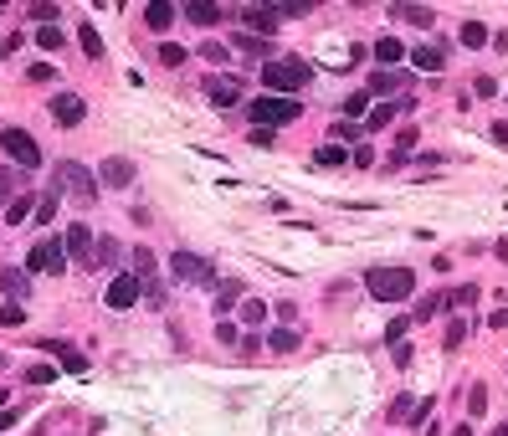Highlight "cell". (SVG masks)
<instances>
[{"mask_svg":"<svg viewBox=\"0 0 508 436\" xmlns=\"http://www.w3.org/2000/svg\"><path fill=\"white\" fill-rule=\"evenodd\" d=\"M98 180H103V185H114V190H123V185H134V164H128L123 155H114V160H103Z\"/></svg>","mask_w":508,"mask_h":436,"instance_id":"obj_11","label":"cell"},{"mask_svg":"<svg viewBox=\"0 0 508 436\" xmlns=\"http://www.w3.org/2000/svg\"><path fill=\"white\" fill-rule=\"evenodd\" d=\"M401 57H406V47H401L395 36H380V41H375V62H401Z\"/></svg>","mask_w":508,"mask_h":436,"instance_id":"obj_26","label":"cell"},{"mask_svg":"<svg viewBox=\"0 0 508 436\" xmlns=\"http://www.w3.org/2000/svg\"><path fill=\"white\" fill-rule=\"evenodd\" d=\"M6 401H11V390H0V410H6Z\"/></svg>","mask_w":508,"mask_h":436,"instance_id":"obj_53","label":"cell"},{"mask_svg":"<svg viewBox=\"0 0 508 436\" xmlns=\"http://www.w3.org/2000/svg\"><path fill=\"white\" fill-rule=\"evenodd\" d=\"M26 216H31V190H21L16 201L6 206V221H11V226H21V221H26Z\"/></svg>","mask_w":508,"mask_h":436,"instance_id":"obj_27","label":"cell"},{"mask_svg":"<svg viewBox=\"0 0 508 436\" xmlns=\"http://www.w3.org/2000/svg\"><path fill=\"white\" fill-rule=\"evenodd\" d=\"M170 272L180 282H216V262H206L201 252H175L170 257Z\"/></svg>","mask_w":508,"mask_h":436,"instance_id":"obj_6","label":"cell"},{"mask_svg":"<svg viewBox=\"0 0 508 436\" xmlns=\"http://www.w3.org/2000/svg\"><path fill=\"white\" fill-rule=\"evenodd\" d=\"M21 190H26V180H21V174H11V169H0V206H11Z\"/></svg>","mask_w":508,"mask_h":436,"instance_id":"obj_25","label":"cell"},{"mask_svg":"<svg viewBox=\"0 0 508 436\" xmlns=\"http://www.w3.org/2000/svg\"><path fill=\"white\" fill-rule=\"evenodd\" d=\"M57 206H62V195H41V201H36V221H41V226H52Z\"/></svg>","mask_w":508,"mask_h":436,"instance_id":"obj_32","label":"cell"},{"mask_svg":"<svg viewBox=\"0 0 508 436\" xmlns=\"http://www.w3.org/2000/svg\"><path fill=\"white\" fill-rule=\"evenodd\" d=\"M447 303H452V293H426V298H421V308H416L411 318H416V323H426V318H436L441 308H447Z\"/></svg>","mask_w":508,"mask_h":436,"instance_id":"obj_21","label":"cell"},{"mask_svg":"<svg viewBox=\"0 0 508 436\" xmlns=\"http://www.w3.org/2000/svg\"><path fill=\"white\" fill-rule=\"evenodd\" d=\"M170 21H175V6H165V0L144 6V26H149V31H170Z\"/></svg>","mask_w":508,"mask_h":436,"instance_id":"obj_20","label":"cell"},{"mask_svg":"<svg viewBox=\"0 0 508 436\" xmlns=\"http://www.w3.org/2000/svg\"><path fill=\"white\" fill-rule=\"evenodd\" d=\"M82 52L93 57V62L103 57V36H98V26H82Z\"/></svg>","mask_w":508,"mask_h":436,"instance_id":"obj_33","label":"cell"},{"mask_svg":"<svg viewBox=\"0 0 508 436\" xmlns=\"http://www.w3.org/2000/svg\"><path fill=\"white\" fill-rule=\"evenodd\" d=\"M411 416H416V401L411 396H401V401L390 406V421H411Z\"/></svg>","mask_w":508,"mask_h":436,"instance_id":"obj_39","label":"cell"},{"mask_svg":"<svg viewBox=\"0 0 508 436\" xmlns=\"http://www.w3.org/2000/svg\"><path fill=\"white\" fill-rule=\"evenodd\" d=\"M314 164H324V169H334V164H349V149H344V144H324L319 155H314Z\"/></svg>","mask_w":508,"mask_h":436,"instance_id":"obj_24","label":"cell"},{"mask_svg":"<svg viewBox=\"0 0 508 436\" xmlns=\"http://www.w3.org/2000/svg\"><path fill=\"white\" fill-rule=\"evenodd\" d=\"M67 262H77V267H93V231H87L82 221L67 226Z\"/></svg>","mask_w":508,"mask_h":436,"instance_id":"obj_10","label":"cell"},{"mask_svg":"<svg viewBox=\"0 0 508 436\" xmlns=\"http://www.w3.org/2000/svg\"><path fill=\"white\" fill-rule=\"evenodd\" d=\"M452 436H473V426H468V421H462V426H457V431H452Z\"/></svg>","mask_w":508,"mask_h":436,"instance_id":"obj_52","label":"cell"},{"mask_svg":"<svg viewBox=\"0 0 508 436\" xmlns=\"http://www.w3.org/2000/svg\"><path fill=\"white\" fill-rule=\"evenodd\" d=\"M339 113H344V118H370V93H349Z\"/></svg>","mask_w":508,"mask_h":436,"instance_id":"obj_29","label":"cell"},{"mask_svg":"<svg viewBox=\"0 0 508 436\" xmlns=\"http://www.w3.org/2000/svg\"><path fill=\"white\" fill-rule=\"evenodd\" d=\"M370 128H385V123H395V108L390 103H380V108H370V118H365Z\"/></svg>","mask_w":508,"mask_h":436,"instance_id":"obj_36","label":"cell"},{"mask_svg":"<svg viewBox=\"0 0 508 436\" xmlns=\"http://www.w3.org/2000/svg\"><path fill=\"white\" fill-rule=\"evenodd\" d=\"M314 77V67H308V62H298V57H282V62H267V67H262V82L272 87V93H298V87Z\"/></svg>","mask_w":508,"mask_h":436,"instance_id":"obj_3","label":"cell"},{"mask_svg":"<svg viewBox=\"0 0 508 436\" xmlns=\"http://www.w3.org/2000/svg\"><path fill=\"white\" fill-rule=\"evenodd\" d=\"M395 16L411 21V26H431V6H395Z\"/></svg>","mask_w":508,"mask_h":436,"instance_id":"obj_30","label":"cell"},{"mask_svg":"<svg viewBox=\"0 0 508 436\" xmlns=\"http://www.w3.org/2000/svg\"><path fill=\"white\" fill-rule=\"evenodd\" d=\"M128 272H134L139 282H154L160 272H154V252L149 247H134V257H128Z\"/></svg>","mask_w":508,"mask_h":436,"instance_id":"obj_18","label":"cell"},{"mask_svg":"<svg viewBox=\"0 0 508 436\" xmlns=\"http://www.w3.org/2000/svg\"><path fill=\"white\" fill-rule=\"evenodd\" d=\"M236 313H241V323H247V329H257V323L267 318V303H262V298H241Z\"/></svg>","mask_w":508,"mask_h":436,"instance_id":"obj_22","label":"cell"},{"mask_svg":"<svg viewBox=\"0 0 508 436\" xmlns=\"http://www.w3.org/2000/svg\"><path fill=\"white\" fill-rule=\"evenodd\" d=\"M31 16H36V21H57V6H47V0H36V6H31Z\"/></svg>","mask_w":508,"mask_h":436,"instance_id":"obj_45","label":"cell"},{"mask_svg":"<svg viewBox=\"0 0 508 436\" xmlns=\"http://www.w3.org/2000/svg\"><path fill=\"white\" fill-rule=\"evenodd\" d=\"M52 354L62 359V369H67V375H87V354H82V349H72V344H52Z\"/></svg>","mask_w":508,"mask_h":436,"instance_id":"obj_17","label":"cell"},{"mask_svg":"<svg viewBox=\"0 0 508 436\" xmlns=\"http://www.w3.org/2000/svg\"><path fill=\"white\" fill-rule=\"evenodd\" d=\"M406 57H411V67H416V72H436L441 62H447V52H441L436 41H426V47H421V41H416V47H411Z\"/></svg>","mask_w":508,"mask_h":436,"instance_id":"obj_13","label":"cell"},{"mask_svg":"<svg viewBox=\"0 0 508 436\" xmlns=\"http://www.w3.org/2000/svg\"><path fill=\"white\" fill-rule=\"evenodd\" d=\"M493 436H508V426H498V431H493Z\"/></svg>","mask_w":508,"mask_h":436,"instance_id":"obj_54","label":"cell"},{"mask_svg":"<svg viewBox=\"0 0 508 436\" xmlns=\"http://www.w3.org/2000/svg\"><path fill=\"white\" fill-rule=\"evenodd\" d=\"M493 139H498V144L508 149V123H493Z\"/></svg>","mask_w":508,"mask_h":436,"instance_id":"obj_50","label":"cell"},{"mask_svg":"<svg viewBox=\"0 0 508 436\" xmlns=\"http://www.w3.org/2000/svg\"><path fill=\"white\" fill-rule=\"evenodd\" d=\"M11 421H16V410H0V431H11Z\"/></svg>","mask_w":508,"mask_h":436,"instance_id":"obj_51","label":"cell"},{"mask_svg":"<svg viewBox=\"0 0 508 436\" xmlns=\"http://www.w3.org/2000/svg\"><path fill=\"white\" fill-rule=\"evenodd\" d=\"M185 21H195V26H216V21H221V6H211V0H190V6H185Z\"/></svg>","mask_w":508,"mask_h":436,"instance_id":"obj_19","label":"cell"},{"mask_svg":"<svg viewBox=\"0 0 508 436\" xmlns=\"http://www.w3.org/2000/svg\"><path fill=\"white\" fill-rule=\"evenodd\" d=\"M411 323H416L411 313H401V318H390V323H385V344H401V339H406V329H411Z\"/></svg>","mask_w":508,"mask_h":436,"instance_id":"obj_31","label":"cell"},{"mask_svg":"<svg viewBox=\"0 0 508 436\" xmlns=\"http://www.w3.org/2000/svg\"><path fill=\"white\" fill-rule=\"evenodd\" d=\"M236 52H252V57H257V52H262V41H257L252 31H241V36H236Z\"/></svg>","mask_w":508,"mask_h":436,"instance_id":"obj_42","label":"cell"},{"mask_svg":"<svg viewBox=\"0 0 508 436\" xmlns=\"http://www.w3.org/2000/svg\"><path fill=\"white\" fill-rule=\"evenodd\" d=\"M0 293H6L11 303H21V298L31 293V277H26V272H16V267H0Z\"/></svg>","mask_w":508,"mask_h":436,"instance_id":"obj_15","label":"cell"},{"mask_svg":"<svg viewBox=\"0 0 508 436\" xmlns=\"http://www.w3.org/2000/svg\"><path fill=\"white\" fill-rule=\"evenodd\" d=\"M462 339H468V323H462V318H457V323H452V329H447V349H457Z\"/></svg>","mask_w":508,"mask_h":436,"instance_id":"obj_44","label":"cell"},{"mask_svg":"<svg viewBox=\"0 0 508 436\" xmlns=\"http://www.w3.org/2000/svg\"><path fill=\"white\" fill-rule=\"evenodd\" d=\"M241 16H247V26H257L262 36H272V31H277V21H282V6H247Z\"/></svg>","mask_w":508,"mask_h":436,"instance_id":"obj_14","label":"cell"},{"mask_svg":"<svg viewBox=\"0 0 508 436\" xmlns=\"http://www.w3.org/2000/svg\"><path fill=\"white\" fill-rule=\"evenodd\" d=\"M468 410H473V416H482V410H488V390H482V385H473V396H468Z\"/></svg>","mask_w":508,"mask_h":436,"instance_id":"obj_40","label":"cell"},{"mask_svg":"<svg viewBox=\"0 0 508 436\" xmlns=\"http://www.w3.org/2000/svg\"><path fill=\"white\" fill-rule=\"evenodd\" d=\"M36 41H41L47 52H57V47H62V31H57V26H41V31H36Z\"/></svg>","mask_w":508,"mask_h":436,"instance_id":"obj_41","label":"cell"},{"mask_svg":"<svg viewBox=\"0 0 508 436\" xmlns=\"http://www.w3.org/2000/svg\"><path fill=\"white\" fill-rule=\"evenodd\" d=\"M241 298H247V288H241L236 277H226V282H221V288H216V313H231V308H236Z\"/></svg>","mask_w":508,"mask_h":436,"instance_id":"obj_16","label":"cell"},{"mask_svg":"<svg viewBox=\"0 0 508 436\" xmlns=\"http://www.w3.org/2000/svg\"><path fill=\"white\" fill-rule=\"evenodd\" d=\"M395 87H406L401 72H380V67H375V77H370V93H375V98H380V93H395Z\"/></svg>","mask_w":508,"mask_h":436,"instance_id":"obj_23","label":"cell"},{"mask_svg":"<svg viewBox=\"0 0 508 436\" xmlns=\"http://www.w3.org/2000/svg\"><path fill=\"white\" fill-rule=\"evenodd\" d=\"M98 262H108V267H114V262H118V242H103V247H98Z\"/></svg>","mask_w":508,"mask_h":436,"instance_id":"obj_46","label":"cell"},{"mask_svg":"<svg viewBox=\"0 0 508 436\" xmlns=\"http://www.w3.org/2000/svg\"><path fill=\"white\" fill-rule=\"evenodd\" d=\"M26 380H31V385H47V380H52V364H31Z\"/></svg>","mask_w":508,"mask_h":436,"instance_id":"obj_43","label":"cell"},{"mask_svg":"<svg viewBox=\"0 0 508 436\" xmlns=\"http://www.w3.org/2000/svg\"><path fill=\"white\" fill-rule=\"evenodd\" d=\"M31 272H62L67 267V242H57V236H47V242H36L31 257H26Z\"/></svg>","mask_w":508,"mask_h":436,"instance_id":"obj_7","label":"cell"},{"mask_svg":"<svg viewBox=\"0 0 508 436\" xmlns=\"http://www.w3.org/2000/svg\"><path fill=\"white\" fill-rule=\"evenodd\" d=\"M21 323H26V313H21V303H6V308H0V329H21Z\"/></svg>","mask_w":508,"mask_h":436,"instance_id":"obj_35","label":"cell"},{"mask_svg":"<svg viewBox=\"0 0 508 436\" xmlns=\"http://www.w3.org/2000/svg\"><path fill=\"white\" fill-rule=\"evenodd\" d=\"M16 47H21V36H16V31H11V36H6V41H0V62H6V57H11V52H16Z\"/></svg>","mask_w":508,"mask_h":436,"instance_id":"obj_48","label":"cell"},{"mask_svg":"<svg viewBox=\"0 0 508 436\" xmlns=\"http://www.w3.org/2000/svg\"><path fill=\"white\" fill-rule=\"evenodd\" d=\"M365 288H370V298H380V303H401V298L416 293V272L411 267H375L365 277Z\"/></svg>","mask_w":508,"mask_h":436,"instance_id":"obj_2","label":"cell"},{"mask_svg":"<svg viewBox=\"0 0 508 436\" xmlns=\"http://www.w3.org/2000/svg\"><path fill=\"white\" fill-rule=\"evenodd\" d=\"M57 180H62V190H67L72 201H93V195H98V174L87 169V164H77V160H62L57 164Z\"/></svg>","mask_w":508,"mask_h":436,"instance_id":"obj_5","label":"cell"},{"mask_svg":"<svg viewBox=\"0 0 508 436\" xmlns=\"http://www.w3.org/2000/svg\"><path fill=\"white\" fill-rule=\"evenodd\" d=\"M488 323H493V329H508V308H498V313H488Z\"/></svg>","mask_w":508,"mask_h":436,"instance_id":"obj_49","label":"cell"},{"mask_svg":"<svg viewBox=\"0 0 508 436\" xmlns=\"http://www.w3.org/2000/svg\"><path fill=\"white\" fill-rule=\"evenodd\" d=\"M411 354H416L411 344H395V364H401V369H411Z\"/></svg>","mask_w":508,"mask_h":436,"instance_id":"obj_47","label":"cell"},{"mask_svg":"<svg viewBox=\"0 0 508 436\" xmlns=\"http://www.w3.org/2000/svg\"><path fill=\"white\" fill-rule=\"evenodd\" d=\"M206 93H211L216 108H236V103H241V77H211Z\"/></svg>","mask_w":508,"mask_h":436,"instance_id":"obj_12","label":"cell"},{"mask_svg":"<svg viewBox=\"0 0 508 436\" xmlns=\"http://www.w3.org/2000/svg\"><path fill=\"white\" fill-rule=\"evenodd\" d=\"M201 57H206V62H216V67H226V57H231V52L221 47V41H206V47H201Z\"/></svg>","mask_w":508,"mask_h":436,"instance_id":"obj_38","label":"cell"},{"mask_svg":"<svg viewBox=\"0 0 508 436\" xmlns=\"http://www.w3.org/2000/svg\"><path fill=\"white\" fill-rule=\"evenodd\" d=\"M252 128H282V123H293L303 108H298V98H282V93H257L252 98Z\"/></svg>","mask_w":508,"mask_h":436,"instance_id":"obj_1","label":"cell"},{"mask_svg":"<svg viewBox=\"0 0 508 436\" xmlns=\"http://www.w3.org/2000/svg\"><path fill=\"white\" fill-rule=\"evenodd\" d=\"M272 349H277V354H293V349H298V329H277L272 334Z\"/></svg>","mask_w":508,"mask_h":436,"instance_id":"obj_34","label":"cell"},{"mask_svg":"<svg viewBox=\"0 0 508 436\" xmlns=\"http://www.w3.org/2000/svg\"><path fill=\"white\" fill-rule=\"evenodd\" d=\"M462 47H488V26L482 21H462Z\"/></svg>","mask_w":508,"mask_h":436,"instance_id":"obj_28","label":"cell"},{"mask_svg":"<svg viewBox=\"0 0 508 436\" xmlns=\"http://www.w3.org/2000/svg\"><path fill=\"white\" fill-rule=\"evenodd\" d=\"M160 62H165V67H180V62H185V47H175V41H165V47H160Z\"/></svg>","mask_w":508,"mask_h":436,"instance_id":"obj_37","label":"cell"},{"mask_svg":"<svg viewBox=\"0 0 508 436\" xmlns=\"http://www.w3.org/2000/svg\"><path fill=\"white\" fill-rule=\"evenodd\" d=\"M0 149H6L21 169H41V144L26 134V128H0Z\"/></svg>","mask_w":508,"mask_h":436,"instance_id":"obj_4","label":"cell"},{"mask_svg":"<svg viewBox=\"0 0 508 436\" xmlns=\"http://www.w3.org/2000/svg\"><path fill=\"white\" fill-rule=\"evenodd\" d=\"M52 118H57L62 128H77V123L87 118V103H82L77 93H57V98H52Z\"/></svg>","mask_w":508,"mask_h":436,"instance_id":"obj_9","label":"cell"},{"mask_svg":"<svg viewBox=\"0 0 508 436\" xmlns=\"http://www.w3.org/2000/svg\"><path fill=\"white\" fill-rule=\"evenodd\" d=\"M103 298H108V308H134V303L144 298V282H139L134 272H118L114 282H108V293H103Z\"/></svg>","mask_w":508,"mask_h":436,"instance_id":"obj_8","label":"cell"}]
</instances>
